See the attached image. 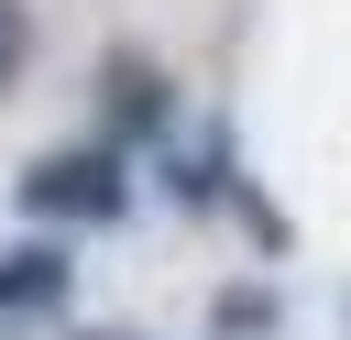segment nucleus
I'll use <instances>...</instances> for the list:
<instances>
[{
    "label": "nucleus",
    "instance_id": "obj_6",
    "mask_svg": "<svg viewBox=\"0 0 351 340\" xmlns=\"http://www.w3.org/2000/svg\"><path fill=\"white\" fill-rule=\"evenodd\" d=\"M22 66H33V11H22V0H0V88H11Z\"/></svg>",
    "mask_w": 351,
    "mask_h": 340
},
{
    "label": "nucleus",
    "instance_id": "obj_2",
    "mask_svg": "<svg viewBox=\"0 0 351 340\" xmlns=\"http://www.w3.org/2000/svg\"><path fill=\"white\" fill-rule=\"evenodd\" d=\"M99 132L132 154V143H176V77L154 55H99Z\"/></svg>",
    "mask_w": 351,
    "mask_h": 340
},
{
    "label": "nucleus",
    "instance_id": "obj_1",
    "mask_svg": "<svg viewBox=\"0 0 351 340\" xmlns=\"http://www.w3.org/2000/svg\"><path fill=\"white\" fill-rule=\"evenodd\" d=\"M11 197H22L33 230H110V219H132V154H121L110 132L55 143V154H33V165L11 175Z\"/></svg>",
    "mask_w": 351,
    "mask_h": 340
},
{
    "label": "nucleus",
    "instance_id": "obj_5",
    "mask_svg": "<svg viewBox=\"0 0 351 340\" xmlns=\"http://www.w3.org/2000/svg\"><path fill=\"white\" fill-rule=\"evenodd\" d=\"M219 329H230V340L274 329V296H263V285H230V296H219Z\"/></svg>",
    "mask_w": 351,
    "mask_h": 340
},
{
    "label": "nucleus",
    "instance_id": "obj_7",
    "mask_svg": "<svg viewBox=\"0 0 351 340\" xmlns=\"http://www.w3.org/2000/svg\"><path fill=\"white\" fill-rule=\"evenodd\" d=\"M88 340H132V329H88Z\"/></svg>",
    "mask_w": 351,
    "mask_h": 340
},
{
    "label": "nucleus",
    "instance_id": "obj_3",
    "mask_svg": "<svg viewBox=\"0 0 351 340\" xmlns=\"http://www.w3.org/2000/svg\"><path fill=\"white\" fill-rule=\"evenodd\" d=\"M66 296H77V252H66V230H22V241H0V318H66Z\"/></svg>",
    "mask_w": 351,
    "mask_h": 340
},
{
    "label": "nucleus",
    "instance_id": "obj_4",
    "mask_svg": "<svg viewBox=\"0 0 351 340\" xmlns=\"http://www.w3.org/2000/svg\"><path fill=\"white\" fill-rule=\"evenodd\" d=\"M154 186H165L186 219H208V208H230V197H241V175H230V143H219V132H197V143H154Z\"/></svg>",
    "mask_w": 351,
    "mask_h": 340
}]
</instances>
